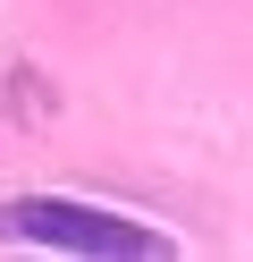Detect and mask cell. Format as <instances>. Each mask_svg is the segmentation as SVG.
I'll return each mask as SVG.
<instances>
[{
	"mask_svg": "<svg viewBox=\"0 0 253 262\" xmlns=\"http://www.w3.org/2000/svg\"><path fill=\"white\" fill-rule=\"evenodd\" d=\"M0 237L51 245V254H177L160 228L127 220V211H101V203H59V194L9 203V211H0Z\"/></svg>",
	"mask_w": 253,
	"mask_h": 262,
	"instance_id": "1",
	"label": "cell"
}]
</instances>
